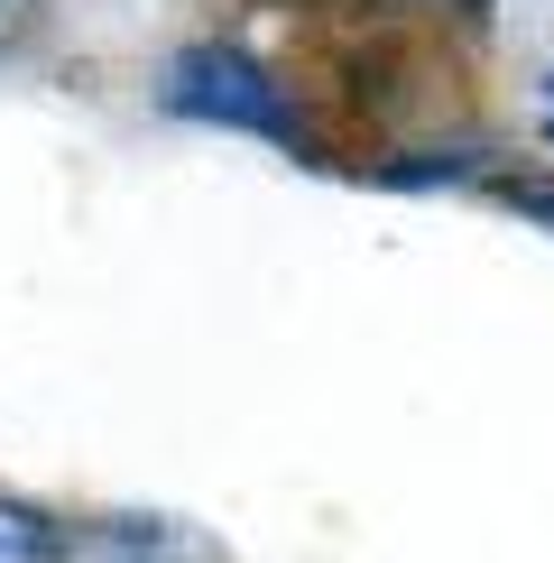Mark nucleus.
Segmentation results:
<instances>
[{
	"label": "nucleus",
	"instance_id": "obj_1",
	"mask_svg": "<svg viewBox=\"0 0 554 563\" xmlns=\"http://www.w3.org/2000/svg\"><path fill=\"white\" fill-rule=\"evenodd\" d=\"M157 102L176 111V121H213V130H250V139H277V148H296V111L277 75L259 56H241V46H185V56L157 75Z\"/></svg>",
	"mask_w": 554,
	"mask_h": 563
},
{
	"label": "nucleus",
	"instance_id": "obj_2",
	"mask_svg": "<svg viewBox=\"0 0 554 563\" xmlns=\"http://www.w3.org/2000/svg\"><path fill=\"white\" fill-rule=\"evenodd\" d=\"M65 563H213V554H203V536H185L167 518H102L65 536Z\"/></svg>",
	"mask_w": 554,
	"mask_h": 563
},
{
	"label": "nucleus",
	"instance_id": "obj_3",
	"mask_svg": "<svg viewBox=\"0 0 554 563\" xmlns=\"http://www.w3.org/2000/svg\"><path fill=\"white\" fill-rule=\"evenodd\" d=\"M0 563H65L56 518H37L29 499H0Z\"/></svg>",
	"mask_w": 554,
	"mask_h": 563
},
{
	"label": "nucleus",
	"instance_id": "obj_4",
	"mask_svg": "<svg viewBox=\"0 0 554 563\" xmlns=\"http://www.w3.org/2000/svg\"><path fill=\"white\" fill-rule=\"evenodd\" d=\"M499 203H518V213H545V222H554V185H545V176H508Z\"/></svg>",
	"mask_w": 554,
	"mask_h": 563
},
{
	"label": "nucleus",
	"instance_id": "obj_5",
	"mask_svg": "<svg viewBox=\"0 0 554 563\" xmlns=\"http://www.w3.org/2000/svg\"><path fill=\"white\" fill-rule=\"evenodd\" d=\"M37 10H46V0H0V46L29 37V29H37Z\"/></svg>",
	"mask_w": 554,
	"mask_h": 563
},
{
	"label": "nucleus",
	"instance_id": "obj_6",
	"mask_svg": "<svg viewBox=\"0 0 554 563\" xmlns=\"http://www.w3.org/2000/svg\"><path fill=\"white\" fill-rule=\"evenodd\" d=\"M545 139H554V84H545Z\"/></svg>",
	"mask_w": 554,
	"mask_h": 563
}]
</instances>
